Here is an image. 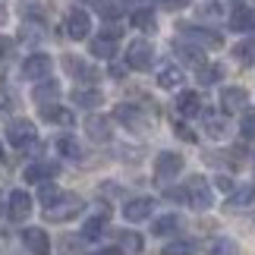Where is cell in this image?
<instances>
[{"label":"cell","instance_id":"29","mask_svg":"<svg viewBox=\"0 0 255 255\" xmlns=\"http://www.w3.org/2000/svg\"><path fill=\"white\" fill-rule=\"evenodd\" d=\"M57 95H60V88H57V82H51V79H44L41 85H35V92H32V98H35V101L41 104V107H44V104H51Z\"/></svg>","mask_w":255,"mask_h":255},{"label":"cell","instance_id":"46","mask_svg":"<svg viewBox=\"0 0 255 255\" xmlns=\"http://www.w3.org/2000/svg\"><path fill=\"white\" fill-rule=\"evenodd\" d=\"M167 6H186V0H164Z\"/></svg>","mask_w":255,"mask_h":255},{"label":"cell","instance_id":"41","mask_svg":"<svg viewBox=\"0 0 255 255\" xmlns=\"http://www.w3.org/2000/svg\"><path fill=\"white\" fill-rule=\"evenodd\" d=\"M63 255H85L82 252V237H66L63 240Z\"/></svg>","mask_w":255,"mask_h":255},{"label":"cell","instance_id":"27","mask_svg":"<svg viewBox=\"0 0 255 255\" xmlns=\"http://www.w3.org/2000/svg\"><path fill=\"white\" fill-rule=\"evenodd\" d=\"M117 243H120L123 255H139L142 252V237L132 233V230H120V233H117Z\"/></svg>","mask_w":255,"mask_h":255},{"label":"cell","instance_id":"32","mask_svg":"<svg viewBox=\"0 0 255 255\" xmlns=\"http://www.w3.org/2000/svg\"><path fill=\"white\" fill-rule=\"evenodd\" d=\"M158 85H161V88H176V85H183V70H180V66H164V70L158 73Z\"/></svg>","mask_w":255,"mask_h":255},{"label":"cell","instance_id":"14","mask_svg":"<svg viewBox=\"0 0 255 255\" xmlns=\"http://www.w3.org/2000/svg\"><path fill=\"white\" fill-rule=\"evenodd\" d=\"M63 70L70 73V76H76V79H82V82H95L98 79V70L92 63H85V60H79V57H63Z\"/></svg>","mask_w":255,"mask_h":255},{"label":"cell","instance_id":"4","mask_svg":"<svg viewBox=\"0 0 255 255\" xmlns=\"http://www.w3.org/2000/svg\"><path fill=\"white\" fill-rule=\"evenodd\" d=\"M6 139H9V145H16V148H28V145H35L38 129H35L32 120H9L6 123Z\"/></svg>","mask_w":255,"mask_h":255},{"label":"cell","instance_id":"12","mask_svg":"<svg viewBox=\"0 0 255 255\" xmlns=\"http://www.w3.org/2000/svg\"><path fill=\"white\" fill-rule=\"evenodd\" d=\"M51 66H54V60L47 54H32L22 63V76H25V79H44V76L51 73Z\"/></svg>","mask_w":255,"mask_h":255},{"label":"cell","instance_id":"26","mask_svg":"<svg viewBox=\"0 0 255 255\" xmlns=\"http://www.w3.org/2000/svg\"><path fill=\"white\" fill-rule=\"evenodd\" d=\"M41 117L47 123H60V126H73V114L66 111V107H60V104H44L41 107Z\"/></svg>","mask_w":255,"mask_h":255},{"label":"cell","instance_id":"7","mask_svg":"<svg viewBox=\"0 0 255 255\" xmlns=\"http://www.w3.org/2000/svg\"><path fill=\"white\" fill-rule=\"evenodd\" d=\"M180 32L189 38V41H195V47H221L224 38L214 32V28H205V25H180Z\"/></svg>","mask_w":255,"mask_h":255},{"label":"cell","instance_id":"24","mask_svg":"<svg viewBox=\"0 0 255 255\" xmlns=\"http://www.w3.org/2000/svg\"><path fill=\"white\" fill-rule=\"evenodd\" d=\"M180 227H183V221L176 218V214H164V218H158L151 224V233H154V237H173Z\"/></svg>","mask_w":255,"mask_h":255},{"label":"cell","instance_id":"42","mask_svg":"<svg viewBox=\"0 0 255 255\" xmlns=\"http://www.w3.org/2000/svg\"><path fill=\"white\" fill-rule=\"evenodd\" d=\"M176 135H180V139H186V142H195V132H192L186 123H176Z\"/></svg>","mask_w":255,"mask_h":255},{"label":"cell","instance_id":"36","mask_svg":"<svg viewBox=\"0 0 255 255\" xmlns=\"http://www.w3.org/2000/svg\"><path fill=\"white\" fill-rule=\"evenodd\" d=\"M252 199H255V186H243V189H240V192L227 202V208H230V211H237L240 205H249Z\"/></svg>","mask_w":255,"mask_h":255},{"label":"cell","instance_id":"19","mask_svg":"<svg viewBox=\"0 0 255 255\" xmlns=\"http://www.w3.org/2000/svg\"><path fill=\"white\" fill-rule=\"evenodd\" d=\"M73 104L85 107V111H95V107L104 104V95L98 92V88H76V92H73Z\"/></svg>","mask_w":255,"mask_h":255},{"label":"cell","instance_id":"9","mask_svg":"<svg viewBox=\"0 0 255 255\" xmlns=\"http://www.w3.org/2000/svg\"><path fill=\"white\" fill-rule=\"evenodd\" d=\"M22 243H25V249L32 255H51V237H47L41 227L22 230Z\"/></svg>","mask_w":255,"mask_h":255},{"label":"cell","instance_id":"48","mask_svg":"<svg viewBox=\"0 0 255 255\" xmlns=\"http://www.w3.org/2000/svg\"><path fill=\"white\" fill-rule=\"evenodd\" d=\"M0 158H3V145H0Z\"/></svg>","mask_w":255,"mask_h":255},{"label":"cell","instance_id":"1","mask_svg":"<svg viewBox=\"0 0 255 255\" xmlns=\"http://www.w3.org/2000/svg\"><path fill=\"white\" fill-rule=\"evenodd\" d=\"M82 208H85V202L76 192H63L60 199L47 208V221H73L76 214H82Z\"/></svg>","mask_w":255,"mask_h":255},{"label":"cell","instance_id":"11","mask_svg":"<svg viewBox=\"0 0 255 255\" xmlns=\"http://www.w3.org/2000/svg\"><path fill=\"white\" fill-rule=\"evenodd\" d=\"M6 211L13 221H25L32 214V195L22 192V189H13L9 192V202H6Z\"/></svg>","mask_w":255,"mask_h":255},{"label":"cell","instance_id":"17","mask_svg":"<svg viewBox=\"0 0 255 255\" xmlns=\"http://www.w3.org/2000/svg\"><path fill=\"white\" fill-rule=\"evenodd\" d=\"M54 9L51 0H19V13H22L25 19H47V13Z\"/></svg>","mask_w":255,"mask_h":255},{"label":"cell","instance_id":"43","mask_svg":"<svg viewBox=\"0 0 255 255\" xmlns=\"http://www.w3.org/2000/svg\"><path fill=\"white\" fill-rule=\"evenodd\" d=\"M9 47H13V41H9L6 35H0V57H6V54H9Z\"/></svg>","mask_w":255,"mask_h":255},{"label":"cell","instance_id":"31","mask_svg":"<svg viewBox=\"0 0 255 255\" xmlns=\"http://www.w3.org/2000/svg\"><path fill=\"white\" fill-rule=\"evenodd\" d=\"M104 227H107V214H95V218H88L85 227H82V240H98L104 233Z\"/></svg>","mask_w":255,"mask_h":255},{"label":"cell","instance_id":"35","mask_svg":"<svg viewBox=\"0 0 255 255\" xmlns=\"http://www.w3.org/2000/svg\"><path fill=\"white\" fill-rule=\"evenodd\" d=\"M208 255H240V246H237V243H233L230 237H221V240L211 246Z\"/></svg>","mask_w":255,"mask_h":255},{"label":"cell","instance_id":"30","mask_svg":"<svg viewBox=\"0 0 255 255\" xmlns=\"http://www.w3.org/2000/svg\"><path fill=\"white\" fill-rule=\"evenodd\" d=\"M57 151L63 154V158H70V161H79L82 158V145L73 139V135H60L57 139Z\"/></svg>","mask_w":255,"mask_h":255},{"label":"cell","instance_id":"38","mask_svg":"<svg viewBox=\"0 0 255 255\" xmlns=\"http://www.w3.org/2000/svg\"><path fill=\"white\" fill-rule=\"evenodd\" d=\"M224 9L218 0H208V3H199V19H221Z\"/></svg>","mask_w":255,"mask_h":255},{"label":"cell","instance_id":"33","mask_svg":"<svg viewBox=\"0 0 255 255\" xmlns=\"http://www.w3.org/2000/svg\"><path fill=\"white\" fill-rule=\"evenodd\" d=\"M233 57H237L240 63H255V35H252V38H246L243 44L233 47Z\"/></svg>","mask_w":255,"mask_h":255},{"label":"cell","instance_id":"10","mask_svg":"<svg viewBox=\"0 0 255 255\" xmlns=\"http://www.w3.org/2000/svg\"><path fill=\"white\" fill-rule=\"evenodd\" d=\"M117 120H120L126 129H135V132H142V129H148V120H145V114L139 111V107H132V104H120L117 107Z\"/></svg>","mask_w":255,"mask_h":255},{"label":"cell","instance_id":"16","mask_svg":"<svg viewBox=\"0 0 255 255\" xmlns=\"http://www.w3.org/2000/svg\"><path fill=\"white\" fill-rule=\"evenodd\" d=\"M151 211H154V202L151 199H132V202H126V208H123V218L126 221H145V218H151Z\"/></svg>","mask_w":255,"mask_h":255},{"label":"cell","instance_id":"37","mask_svg":"<svg viewBox=\"0 0 255 255\" xmlns=\"http://www.w3.org/2000/svg\"><path fill=\"white\" fill-rule=\"evenodd\" d=\"M60 195H63V192L57 189V186H51V183H41V189H38V199H41L44 208H51V205L60 199Z\"/></svg>","mask_w":255,"mask_h":255},{"label":"cell","instance_id":"2","mask_svg":"<svg viewBox=\"0 0 255 255\" xmlns=\"http://www.w3.org/2000/svg\"><path fill=\"white\" fill-rule=\"evenodd\" d=\"M151 60H154V44L148 38H135L126 47V66L129 70H151Z\"/></svg>","mask_w":255,"mask_h":255},{"label":"cell","instance_id":"22","mask_svg":"<svg viewBox=\"0 0 255 255\" xmlns=\"http://www.w3.org/2000/svg\"><path fill=\"white\" fill-rule=\"evenodd\" d=\"M173 54L180 57L183 63H192V66H205V60H202V47H195V44H186V41H173Z\"/></svg>","mask_w":255,"mask_h":255},{"label":"cell","instance_id":"8","mask_svg":"<svg viewBox=\"0 0 255 255\" xmlns=\"http://www.w3.org/2000/svg\"><path fill=\"white\" fill-rule=\"evenodd\" d=\"M249 101V95H246V88L243 85H227L221 92V107H224V114H240L243 107H246Z\"/></svg>","mask_w":255,"mask_h":255},{"label":"cell","instance_id":"39","mask_svg":"<svg viewBox=\"0 0 255 255\" xmlns=\"http://www.w3.org/2000/svg\"><path fill=\"white\" fill-rule=\"evenodd\" d=\"M243 135H246V139H255V107H246V111H243Z\"/></svg>","mask_w":255,"mask_h":255},{"label":"cell","instance_id":"20","mask_svg":"<svg viewBox=\"0 0 255 255\" xmlns=\"http://www.w3.org/2000/svg\"><path fill=\"white\" fill-rule=\"evenodd\" d=\"M132 25L139 28V32H145V35L158 32V19H154V9H148V6L132 9Z\"/></svg>","mask_w":255,"mask_h":255},{"label":"cell","instance_id":"18","mask_svg":"<svg viewBox=\"0 0 255 255\" xmlns=\"http://www.w3.org/2000/svg\"><path fill=\"white\" fill-rule=\"evenodd\" d=\"M85 132L92 135L95 142H107V139H111V120H107V117L92 114V117L85 120Z\"/></svg>","mask_w":255,"mask_h":255},{"label":"cell","instance_id":"45","mask_svg":"<svg viewBox=\"0 0 255 255\" xmlns=\"http://www.w3.org/2000/svg\"><path fill=\"white\" fill-rule=\"evenodd\" d=\"M98 255H123V252L117 249V246H111V249H101V252H98Z\"/></svg>","mask_w":255,"mask_h":255},{"label":"cell","instance_id":"34","mask_svg":"<svg viewBox=\"0 0 255 255\" xmlns=\"http://www.w3.org/2000/svg\"><path fill=\"white\" fill-rule=\"evenodd\" d=\"M195 252V246L189 240H173V243H167V246L161 249V255H192Z\"/></svg>","mask_w":255,"mask_h":255},{"label":"cell","instance_id":"21","mask_svg":"<svg viewBox=\"0 0 255 255\" xmlns=\"http://www.w3.org/2000/svg\"><path fill=\"white\" fill-rule=\"evenodd\" d=\"M230 28H233V32H255V9H246V6L233 9Z\"/></svg>","mask_w":255,"mask_h":255},{"label":"cell","instance_id":"47","mask_svg":"<svg viewBox=\"0 0 255 255\" xmlns=\"http://www.w3.org/2000/svg\"><path fill=\"white\" fill-rule=\"evenodd\" d=\"M3 19H6V13H3V6H0V22H3Z\"/></svg>","mask_w":255,"mask_h":255},{"label":"cell","instance_id":"25","mask_svg":"<svg viewBox=\"0 0 255 255\" xmlns=\"http://www.w3.org/2000/svg\"><path fill=\"white\" fill-rule=\"evenodd\" d=\"M92 57H98V60H111V57L117 54V41L114 38H104V35H98V38H92Z\"/></svg>","mask_w":255,"mask_h":255},{"label":"cell","instance_id":"44","mask_svg":"<svg viewBox=\"0 0 255 255\" xmlns=\"http://www.w3.org/2000/svg\"><path fill=\"white\" fill-rule=\"evenodd\" d=\"M218 189H221V192H230V189H233V183L227 180V176H218Z\"/></svg>","mask_w":255,"mask_h":255},{"label":"cell","instance_id":"3","mask_svg":"<svg viewBox=\"0 0 255 255\" xmlns=\"http://www.w3.org/2000/svg\"><path fill=\"white\" fill-rule=\"evenodd\" d=\"M183 195H186V202H189L195 211L211 208V186H208V180H205V176H192V180L186 183Z\"/></svg>","mask_w":255,"mask_h":255},{"label":"cell","instance_id":"13","mask_svg":"<svg viewBox=\"0 0 255 255\" xmlns=\"http://www.w3.org/2000/svg\"><path fill=\"white\" fill-rule=\"evenodd\" d=\"M82 3L98 6V13H101L104 19H120L126 9L132 6V0H82Z\"/></svg>","mask_w":255,"mask_h":255},{"label":"cell","instance_id":"15","mask_svg":"<svg viewBox=\"0 0 255 255\" xmlns=\"http://www.w3.org/2000/svg\"><path fill=\"white\" fill-rule=\"evenodd\" d=\"M57 173H60V167L54 161H35L32 167H25V183H47Z\"/></svg>","mask_w":255,"mask_h":255},{"label":"cell","instance_id":"5","mask_svg":"<svg viewBox=\"0 0 255 255\" xmlns=\"http://www.w3.org/2000/svg\"><path fill=\"white\" fill-rule=\"evenodd\" d=\"M63 32H66V38H73V41H82V38H88V32H92V19H88L85 9H70V13H66Z\"/></svg>","mask_w":255,"mask_h":255},{"label":"cell","instance_id":"23","mask_svg":"<svg viewBox=\"0 0 255 255\" xmlns=\"http://www.w3.org/2000/svg\"><path fill=\"white\" fill-rule=\"evenodd\" d=\"M176 111H180L183 117H199L202 98L195 95V92H180V98H176Z\"/></svg>","mask_w":255,"mask_h":255},{"label":"cell","instance_id":"6","mask_svg":"<svg viewBox=\"0 0 255 255\" xmlns=\"http://www.w3.org/2000/svg\"><path fill=\"white\" fill-rule=\"evenodd\" d=\"M180 170H183V158L176 151H161L158 161H154V180L158 183H170Z\"/></svg>","mask_w":255,"mask_h":255},{"label":"cell","instance_id":"28","mask_svg":"<svg viewBox=\"0 0 255 255\" xmlns=\"http://www.w3.org/2000/svg\"><path fill=\"white\" fill-rule=\"evenodd\" d=\"M224 76H227V70H224L221 63H208V66H199V82L202 85H218Z\"/></svg>","mask_w":255,"mask_h":255},{"label":"cell","instance_id":"40","mask_svg":"<svg viewBox=\"0 0 255 255\" xmlns=\"http://www.w3.org/2000/svg\"><path fill=\"white\" fill-rule=\"evenodd\" d=\"M205 126H208V132L214 135V139L227 132V120H224V117H208V120H205Z\"/></svg>","mask_w":255,"mask_h":255}]
</instances>
